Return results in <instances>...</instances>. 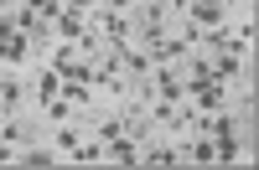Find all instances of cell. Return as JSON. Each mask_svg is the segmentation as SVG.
<instances>
[{
    "mask_svg": "<svg viewBox=\"0 0 259 170\" xmlns=\"http://www.w3.org/2000/svg\"><path fill=\"white\" fill-rule=\"evenodd\" d=\"M94 11H130V0H99Z\"/></svg>",
    "mask_w": 259,
    "mask_h": 170,
    "instance_id": "obj_4",
    "label": "cell"
},
{
    "mask_svg": "<svg viewBox=\"0 0 259 170\" xmlns=\"http://www.w3.org/2000/svg\"><path fill=\"white\" fill-rule=\"evenodd\" d=\"M21 6H31V11L41 16V21H52V16L62 11V0H21Z\"/></svg>",
    "mask_w": 259,
    "mask_h": 170,
    "instance_id": "obj_2",
    "label": "cell"
},
{
    "mask_svg": "<svg viewBox=\"0 0 259 170\" xmlns=\"http://www.w3.org/2000/svg\"><path fill=\"white\" fill-rule=\"evenodd\" d=\"M21 109H26V82L21 77H0V119L21 114Z\"/></svg>",
    "mask_w": 259,
    "mask_h": 170,
    "instance_id": "obj_1",
    "label": "cell"
},
{
    "mask_svg": "<svg viewBox=\"0 0 259 170\" xmlns=\"http://www.w3.org/2000/svg\"><path fill=\"white\" fill-rule=\"evenodd\" d=\"M94 6H99V0H62V11H78V16H89Z\"/></svg>",
    "mask_w": 259,
    "mask_h": 170,
    "instance_id": "obj_3",
    "label": "cell"
}]
</instances>
